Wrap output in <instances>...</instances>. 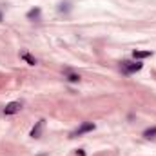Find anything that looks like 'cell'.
I'll list each match as a JSON object with an SVG mask.
<instances>
[{
	"label": "cell",
	"instance_id": "1",
	"mask_svg": "<svg viewBox=\"0 0 156 156\" xmlns=\"http://www.w3.org/2000/svg\"><path fill=\"white\" fill-rule=\"evenodd\" d=\"M142 69V64L140 62H123L122 64V71L125 73V75H131V73H136V71H140Z\"/></svg>",
	"mask_w": 156,
	"mask_h": 156
},
{
	"label": "cell",
	"instance_id": "2",
	"mask_svg": "<svg viewBox=\"0 0 156 156\" xmlns=\"http://www.w3.org/2000/svg\"><path fill=\"white\" fill-rule=\"evenodd\" d=\"M20 109H22V104H20V102H11V104H7V105L4 107V115H5V116H9V115L18 113Z\"/></svg>",
	"mask_w": 156,
	"mask_h": 156
},
{
	"label": "cell",
	"instance_id": "3",
	"mask_svg": "<svg viewBox=\"0 0 156 156\" xmlns=\"http://www.w3.org/2000/svg\"><path fill=\"white\" fill-rule=\"evenodd\" d=\"M89 131H94V123L93 122H83L71 136H78V134H83V133H89Z\"/></svg>",
	"mask_w": 156,
	"mask_h": 156
},
{
	"label": "cell",
	"instance_id": "4",
	"mask_svg": "<svg viewBox=\"0 0 156 156\" xmlns=\"http://www.w3.org/2000/svg\"><path fill=\"white\" fill-rule=\"evenodd\" d=\"M44 123H45V120H40V122H37V125L31 129V136H33V138H40L42 129H44Z\"/></svg>",
	"mask_w": 156,
	"mask_h": 156
},
{
	"label": "cell",
	"instance_id": "5",
	"mask_svg": "<svg viewBox=\"0 0 156 156\" xmlns=\"http://www.w3.org/2000/svg\"><path fill=\"white\" fill-rule=\"evenodd\" d=\"M151 55H153L151 51H134V53H133V56H134L136 60H142V58H149Z\"/></svg>",
	"mask_w": 156,
	"mask_h": 156
},
{
	"label": "cell",
	"instance_id": "6",
	"mask_svg": "<svg viewBox=\"0 0 156 156\" xmlns=\"http://www.w3.org/2000/svg\"><path fill=\"white\" fill-rule=\"evenodd\" d=\"M20 56H22V60H26L29 66H37V58H35V56H31L29 53H22Z\"/></svg>",
	"mask_w": 156,
	"mask_h": 156
},
{
	"label": "cell",
	"instance_id": "7",
	"mask_svg": "<svg viewBox=\"0 0 156 156\" xmlns=\"http://www.w3.org/2000/svg\"><path fill=\"white\" fill-rule=\"evenodd\" d=\"M27 18H29V20H40V9L38 7L31 9V11L27 13Z\"/></svg>",
	"mask_w": 156,
	"mask_h": 156
},
{
	"label": "cell",
	"instance_id": "8",
	"mask_svg": "<svg viewBox=\"0 0 156 156\" xmlns=\"http://www.w3.org/2000/svg\"><path fill=\"white\" fill-rule=\"evenodd\" d=\"M66 78H67L69 82H80V75H76V73H69V71H66Z\"/></svg>",
	"mask_w": 156,
	"mask_h": 156
},
{
	"label": "cell",
	"instance_id": "9",
	"mask_svg": "<svg viewBox=\"0 0 156 156\" xmlns=\"http://www.w3.org/2000/svg\"><path fill=\"white\" fill-rule=\"evenodd\" d=\"M144 136H145V138H156V127L145 129V131H144Z\"/></svg>",
	"mask_w": 156,
	"mask_h": 156
}]
</instances>
